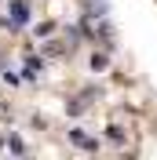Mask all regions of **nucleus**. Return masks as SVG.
I'll return each instance as SVG.
<instances>
[{
  "label": "nucleus",
  "mask_w": 157,
  "mask_h": 160,
  "mask_svg": "<svg viewBox=\"0 0 157 160\" xmlns=\"http://www.w3.org/2000/svg\"><path fill=\"white\" fill-rule=\"evenodd\" d=\"M11 22H15V26H22V22H30V8H26L22 0H15V4H11Z\"/></svg>",
  "instance_id": "f03ea898"
},
{
  "label": "nucleus",
  "mask_w": 157,
  "mask_h": 160,
  "mask_svg": "<svg viewBox=\"0 0 157 160\" xmlns=\"http://www.w3.org/2000/svg\"><path fill=\"white\" fill-rule=\"evenodd\" d=\"M40 69H44V66H40L37 58H30V62H26V77H40Z\"/></svg>",
  "instance_id": "7ed1b4c3"
},
{
  "label": "nucleus",
  "mask_w": 157,
  "mask_h": 160,
  "mask_svg": "<svg viewBox=\"0 0 157 160\" xmlns=\"http://www.w3.org/2000/svg\"><path fill=\"white\" fill-rule=\"evenodd\" d=\"M69 142H73V146H80V149H95V146H99V142H95V138H88L80 128H73V131H69Z\"/></svg>",
  "instance_id": "f257e3e1"
},
{
  "label": "nucleus",
  "mask_w": 157,
  "mask_h": 160,
  "mask_svg": "<svg viewBox=\"0 0 157 160\" xmlns=\"http://www.w3.org/2000/svg\"><path fill=\"white\" fill-rule=\"evenodd\" d=\"M106 138L110 142H124V131H121V128H106Z\"/></svg>",
  "instance_id": "20e7f679"
}]
</instances>
